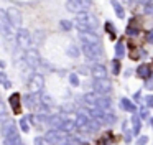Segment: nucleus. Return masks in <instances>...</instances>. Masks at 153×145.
I'll list each match as a JSON object with an SVG mask.
<instances>
[{
	"instance_id": "10",
	"label": "nucleus",
	"mask_w": 153,
	"mask_h": 145,
	"mask_svg": "<svg viewBox=\"0 0 153 145\" xmlns=\"http://www.w3.org/2000/svg\"><path fill=\"white\" fill-rule=\"evenodd\" d=\"M92 74L96 79H105V69H104V66L97 64L92 68Z\"/></svg>"
},
{
	"instance_id": "17",
	"label": "nucleus",
	"mask_w": 153,
	"mask_h": 145,
	"mask_svg": "<svg viewBox=\"0 0 153 145\" xmlns=\"http://www.w3.org/2000/svg\"><path fill=\"white\" fill-rule=\"evenodd\" d=\"M148 40H150V41H153V31H150V35H148Z\"/></svg>"
},
{
	"instance_id": "13",
	"label": "nucleus",
	"mask_w": 153,
	"mask_h": 145,
	"mask_svg": "<svg viewBox=\"0 0 153 145\" xmlns=\"http://www.w3.org/2000/svg\"><path fill=\"white\" fill-rule=\"evenodd\" d=\"M35 142H36V145H48V140H46V138H36Z\"/></svg>"
},
{
	"instance_id": "7",
	"label": "nucleus",
	"mask_w": 153,
	"mask_h": 145,
	"mask_svg": "<svg viewBox=\"0 0 153 145\" xmlns=\"http://www.w3.org/2000/svg\"><path fill=\"white\" fill-rule=\"evenodd\" d=\"M81 38H82V43H87V45H99V38L91 31L81 33Z\"/></svg>"
},
{
	"instance_id": "3",
	"label": "nucleus",
	"mask_w": 153,
	"mask_h": 145,
	"mask_svg": "<svg viewBox=\"0 0 153 145\" xmlns=\"http://www.w3.org/2000/svg\"><path fill=\"white\" fill-rule=\"evenodd\" d=\"M7 18H8V22H10L13 26H17V28L22 25V15L18 13V10H15V8H8Z\"/></svg>"
},
{
	"instance_id": "14",
	"label": "nucleus",
	"mask_w": 153,
	"mask_h": 145,
	"mask_svg": "<svg viewBox=\"0 0 153 145\" xmlns=\"http://www.w3.org/2000/svg\"><path fill=\"white\" fill-rule=\"evenodd\" d=\"M71 82H73V84H77V78L74 74H71Z\"/></svg>"
},
{
	"instance_id": "9",
	"label": "nucleus",
	"mask_w": 153,
	"mask_h": 145,
	"mask_svg": "<svg viewBox=\"0 0 153 145\" xmlns=\"http://www.w3.org/2000/svg\"><path fill=\"white\" fill-rule=\"evenodd\" d=\"M110 87L107 79H96V91L97 92H107Z\"/></svg>"
},
{
	"instance_id": "1",
	"label": "nucleus",
	"mask_w": 153,
	"mask_h": 145,
	"mask_svg": "<svg viewBox=\"0 0 153 145\" xmlns=\"http://www.w3.org/2000/svg\"><path fill=\"white\" fill-rule=\"evenodd\" d=\"M74 23H76L77 28L81 30V33H86V31H91V33H92L94 30L97 28V20H96V16H94L92 13H87V12L76 15Z\"/></svg>"
},
{
	"instance_id": "15",
	"label": "nucleus",
	"mask_w": 153,
	"mask_h": 145,
	"mask_svg": "<svg viewBox=\"0 0 153 145\" xmlns=\"http://www.w3.org/2000/svg\"><path fill=\"white\" fill-rule=\"evenodd\" d=\"M2 114H5V105L0 102V115H2Z\"/></svg>"
},
{
	"instance_id": "8",
	"label": "nucleus",
	"mask_w": 153,
	"mask_h": 145,
	"mask_svg": "<svg viewBox=\"0 0 153 145\" xmlns=\"http://www.w3.org/2000/svg\"><path fill=\"white\" fill-rule=\"evenodd\" d=\"M18 41H20V45L23 46V48H30L31 43H33V40L30 38V35H28V31H25V30H22V33L18 35Z\"/></svg>"
},
{
	"instance_id": "18",
	"label": "nucleus",
	"mask_w": 153,
	"mask_h": 145,
	"mask_svg": "<svg viewBox=\"0 0 153 145\" xmlns=\"http://www.w3.org/2000/svg\"><path fill=\"white\" fill-rule=\"evenodd\" d=\"M82 145H86V144H82Z\"/></svg>"
},
{
	"instance_id": "5",
	"label": "nucleus",
	"mask_w": 153,
	"mask_h": 145,
	"mask_svg": "<svg viewBox=\"0 0 153 145\" xmlns=\"http://www.w3.org/2000/svg\"><path fill=\"white\" fill-rule=\"evenodd\" d=\"M89 7V3L87 2H68V8L71 10V12H74V13H84V10Z\"/></svg>"
},
{
	"instance_id": "4",
	"label": "nucleus",
	"mask_w": 153,
	"mask_h": 145,
	"mask_svg": "<svg viewBox=\"0 0 153 145\" xmlns=\"http://www.w3.org/2000/svg\"><path fill=\"white\" fill-rule=\"evenodd\" d=\"M43 78H41V76H33V78H31V81H30V91L33 92V94H38V92L41 91V89H43Z\"/></svg>"
},
{
	"instance_id": "11",
	"label": "nucleus",
	"mask_w": 153,
	"mask_h": 145,
	"mask_svg": "<svg viewBox=\"0 0 153 145\" xmlns=\"http://www.w3.org/2000/svg\"><path fill=\"white\" fill-rule=\"evenodd\" d=\"M97 145H114V140H112V134H105L104 137H100L97 140Z\"/></svg>"
},
{
	"instance_id": "12",
	"label": "nucleus",
	"mask_w": 153,
	"mask_h": 145,
	"mask_svg": "<svg viewBox=\"0 0 153 145\" xmlns=\"http://www.w3.org/2000/svg\"><path fill=\"white\" fill-rule=\"evenodd\" d=\"M150 72H152V66H148V64H143L138 68V76H142V78H145V79L150 76Z\"/></svg>"
},
{
	"instance_id": "6",
	"label": "nucleus",
	"mask_w": 153,
	"mask_h": 145,
	"mask_svg": "<svg viewBox=\"0 0 153 145\" xmlns=\"http://www.w3.org/2000/svg\"><path fill=\"white\" fill-rule=\"evenodd\" d=\"M64 137V134L63 132H50V134L46 135V140H48V144H53V145H59L61 144V138Z\"/></svg>"
},
{
	"instance_id": "2",
	"label": "nucleus",
	"mask_w": 153,
	"mask_h": 145,
	"mask_svg": "<svg viewBox=\"0 0 153 145\" xmlns=\"http://www.w3.org/2000/svg\"><path fill=\"white\" fill-rule=\"evenodd\" d=\"M82 51L91 61H100V58H102V49H100L99 45H87V43H82Z\"/></svg>"
},
{
	"instance_id": "16",
	"label": "nucleus",
	"mask_w": 153,
	"mask_h": 145,
	"mask_svg": "<svg viewBox=\"0 0 153 145\" xmlns=\"http://www.w3.org/2000/svg\"><path fill=\"white\" fill-rule=\"evenodd\" d=\"M114 66H115V68H114V72H119V61L114 63Z\"/></svg>"
}]
</instances>
